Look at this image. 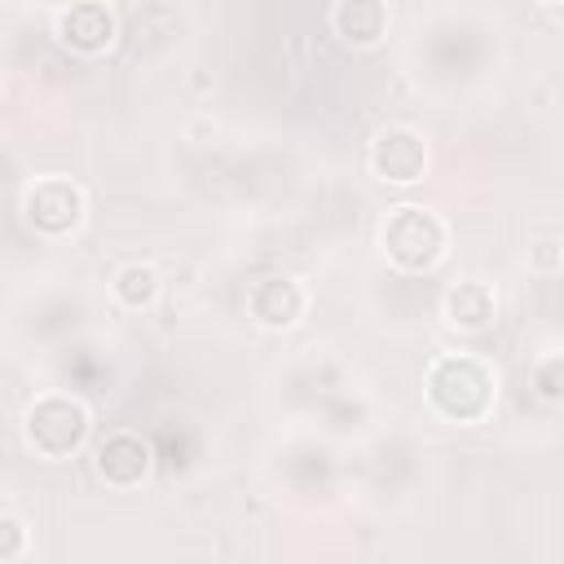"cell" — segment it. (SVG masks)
I'll return each mask as SVG.
<instances>
[{
    "label": "cell",
    "instance_id": "6da1fadb",
    "mask_svg": "<svg viewBox=\"0 0 564 564\" xmlns=\"http://www.w3.org/2000/svg\"><path fill=\"white\" fill-rule=\"evenodd\" d=\"M432 401L449 419H480L489 410V401H494V379L471 357H445L432 370Z\"/></svg>",
    "mask_w": 564,
    "mask_h": 564
},
{
    "label": "cell",
    "instance_id": "7a4b0ae2",
    "mask_svg": "<svg viewBox=\"0 0 564 564\" xmlns=\"http://www.w3.org/2000/svg\"><path fill=\"white\" fill-rule=\"evenodd\" d=\"M84 432H88V414H84V405L66 401V397H44L26 414V436L48 458H66L84 441Z\"/></svg>",
    "mask_w": 564,
    "mask_h": 564
},
{
    "label": "cell",
    "instance_id": "3957f363",
    "mask_svg": "<svg viewBox=\"0 0 564 564\" xmlns=\"http://www.w3.org/2000/svg\"><path fill=\"white\" fill-rule=\"evenodd\" d=\"M441 242H445V234H441V225L423 207H401L388 220V229H383V247H388V256L401 269H427V264H436Z\"/></svg>",
    "mask_w": 564,
    "mask_h": 564
},
{
    "label": "cell",
    "instance_id": "277c9868",
    "mask_svg": "<svg viewBox=\"0 0 564 564\" xmlns=\"http://www.w3.org/2000/svg\"><path fill=\"white\" fill-rule=\"evenodd\" d=\"M370 163H375V172H379L383 181H401V185H405V181H419L427 154H423V141H419L414 132L388 128V132H379V141H375V150H370Z\"/></svg>",
    "mask_w": 564,
    "mask_h": 564
},
{
    "label": "cell",
    "instance_id": "5b68a950",
    "mask_svg": "<svg viewBox=\"0 0 564 564\" xmlns=\"http://www.w3.org/2000/svg\"><path fill=\"white\" fill-rule=\"evenodd\" d=\"M26 216L35 229L44 234H62L79 220V189L66 185V181H40L31 194H26Z\"/></svg>",
    "mask_w": 564,
    "mask_h": 564
},
{
    "label": "cell",
    "instance_id": "8992f818",
    "mask_svg": "<svg viewBox=\"0 0 564 564\" xmlns=\"http://www.w3.org/2000/svg\"><path fill=\"white\" fill-rule=\"evenodd\" d=\"M57 31H62V40H66L70 48H79V53H97V48L110 44L115 22H110V13H106L97 0H79V4H70V9L62 13Z\"/></svg>",
    "mask_w": 564,
    "mask_h": 564
},
{
    "label": "cell",
    "instance_id": "52a82bcc",
    "mask_svg": "<svg viewBox=\"0 0 564 564\" xmlns=\"http://www.w3.org/2000/svg\"><path fill=\"white\" fill-rule=\"evenodd\" d=\"M145 463H150V449H145L137 436H128V432L110 436V441L101 445V454H97V471H101L110 485H137V480L145 476Z\"/></svg>",
    "mask_w": 564,
    "mask_h": 564
},
{
    "label": "cell",
    "instance_id": "ba28073f",
    "mask_svg": "<svg viewBox=\"0 0 564 564\" xmlns=\"http://www.w3.org/2000/svg\"><path fill=\"white\" fill-rule=\"evenodd\" d=\"M300 291L286 282V278H269L251 291V313L264 322V326H291L300 317Z\"/></svg>",
    "mask_w": 564,
    "mask_h": 564
},
{
    "label": "cell",
    "instance_id": "9c48e42d",
    "mask_svg": "<svg viewBox=\"0 0 564 564\" xmlns=\"http://www.w3.org/2000/svg\"><path fill=\"white\" fill-rule=\"evenodd\" d=\"M335 26L344 31V40L352 44H375L388 26V13H383V0H344L335 9Z\"/></svg>",
    "mask_w": 564,
    "mask_h": 564
},
{
    "label": "cell",
    "instance_id": "30bf717a",
    "mask_svg": "<svg viewBox=\"0 0 564 564\" xmlns=\"http://www.w3.org/2000/svg\"><path fill=\"white\" fill-rule=\"evenodd\" d=\"M489 317H494V300H489V291H485V286L467 282V286L449 291V322H454V326L476 330V326H485Z\"/></svg>",
    "mask_w": 564,
    "mask_h": 564
},
{
    "label": "cell",
    "instance_id": "8fae6325",
    "mask_svg": "<svg viewBox=\"0 0 564 564\" xmlns=\"http://www.w3.org/2000/svg\"><path fill=\"white\" fill-rule=\"evenodd\" d=\"M115 295H119L128 308L150 304V300H154V273H150V269H141V264L119 269V278H115Z\"/></svg>",
    "mask_w": 564,
    "mask_h": 564
},
{
    "label": "cell",
    "instance_id": "7c38bea8",
    "mask_svg": "<svg viewBox=\"0 0 564 564\" xmlns=\"http://www.w3.org/2000/svg\"><path fill=\"white\" fill-rule=\"evenodd\" d=\"M542 392H546V397H555V392H560V388H555V361L542 370Z\"/></svg>",
    "mask_w": 564,
    "mask_h": 564
},
{
    "label": "cell",
    "instance_id": "4fadbf2b",
    "mask_svg": "<svg viewBox=\"0 0 564 564\" xmlns=\"http://www.w3.org/2000/svg\"><path fill=\"white\" fill-rule=\"evenodd\" d=\"M538 4H560V0H538Z\"/></svg>",
    "mask_w": 564,
    "mask_h": 564
}]
</instances>
